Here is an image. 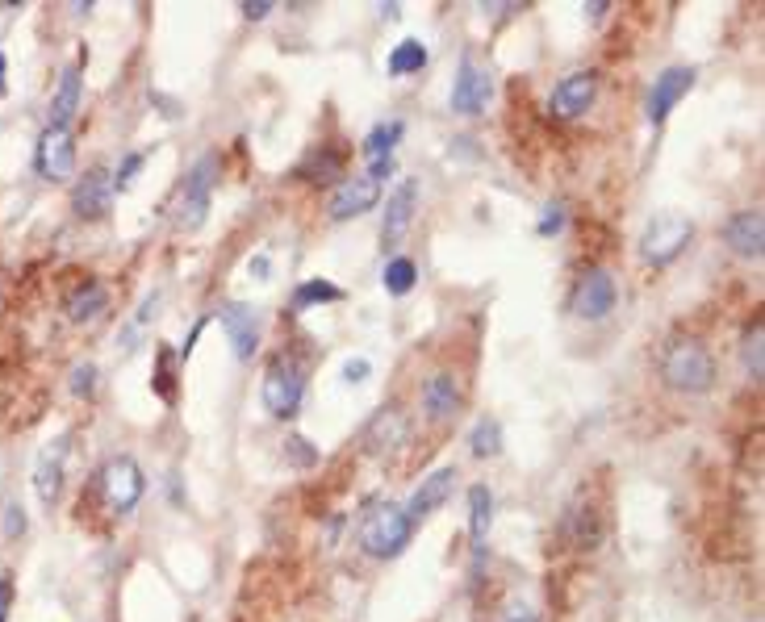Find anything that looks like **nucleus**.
Instances as JSON below:
<instances>
[{
    "instance_id": "36",
    "label": "nucleus",
    "mask_w": 765,
    "mask_h": 622,
    "mask_svg": "<svg viewBox=\"0 0 765 622\" xmlns=\"http://www.w3.org/2000/svg\"><path fill=\"white\" fill-rule=\"evenodd\" d=\"M138 163H143V155H130V159L122 163V176H118V188H126V184L134 180V172H138Z\"/></svg>"
},
{
    "instance_id": "18",
    "label": "nucleus",
    "mask_w": 765,
    "mask_h": 622,
    "mask_svg": "<svg viewBox=\"0 0 765 622\" xmlns=\"http://www.w3.org/2000/svg\"><path fill=\"white\" fill-rule=\"evenodd\" d=\"M728 238V247L736 255H745V259H761V243H765V218H761V209H749V213H736V218L728 222L724 230Z\"/></svg>"
},
{
    "instance_id": "6",
    "label": "nucleus",
    "mask_w": 765,
    "mask_h": 622,
    "mask_svg": "<svg viewBox=\"0 0 765 622\" xmlns=\"http://www.w3.org/2000/svg\"><path fill=\"white\" fill-rule=\"evenodd\" d=\"M301 393H306V376L293 360H276L264 376V405L268 414L276 418H293L297 405H301Z\"/></svg>"
},
{
    "instance_id": "13",
    "label": "nucleus",
    "mask_w": 765,
    "mask_h": 622,
    "mask_svg": "<svg viewBox=\"0 0 765 622\" xmlns=\"http://www.w3.org/2000/svg\"><path fill=\"white\" fill-rule=\"evenodd\" d=\"M690 88H694V67H669V71H661L653 92H648V122H665L669 109H674Z\"/></svg>"
},
{
    "instance_id": "26",
    "label": "nucleus",
    "mask_w": 765,
    "mask_h": 622,
    "mask_svg": "<svg viewBox=\"0 0 765 622\" xmlns=\"http://www.w3.org/2000/svg\"><path fill=\"white\" fill-rule=\"evenodd\" d=\"M398 138H402V122H385V126H377L373 134H368L364 155L377 159V163H389V151L398 147Z\"/></svg>"
},
{
    "instance_id": "3",
    "label": "nucleus",
    "mask_w": 765,
    "mask_h": 622,
    "mask_svg": "<svg viewBox=\"0 0 765 622\" xmlns=\"http://www.w3.org/2000/svg\"><path fill=\"white\" fill-rule=\"evenodd\" d=\"M214 180H218V159L205 155L189 176H184V188L176 197V226L184 234H193L205 226V213H210V193H214Z\"/></svg>"
},
{
    "instance_id": "21",
    "label": "nucleus",
    "mask_w": 765,
    "mask_h": 622,
    "mask_svg": "<svg viewBox=\"0 0 765 622\" xmlns=\"http://www.w3.org/2000/svg\"><path fill=\"white\" fill-rule=\"evenodd\" d=\"M76 109H80V67H67L59 88H55V101H51V126L67 130V122L76 117Z\"/></svg>"
},
{
    "instance_id": "2",
    "label": "nucleus",
    "mask_w": 765,
    "mask_h": 622,
    "mask_svg": "<svg viewBox=\"0 0 765 622\" xmlns=\"http://www.w3.org/2000/svg\"><path fill=\"white\" fill-rule=\"evenodd\" d=\"M661 376L674 385L678 393H707L711 380H715V360L707 355L703 343H690V339H678L674 347L665 351L661 360Z\"/></svg>"
},
{
    "instance_id": "14",
    "label": "nucleus",
    "mask_w": 765,
    "mask_h": 622,
    "mask_svg": "<svg viewBox=\"0 0 765 622\" xmlns=\"http://www.w3.org/2000/svg\"><path fill=\"white\" fill-rule=\"evenodd\" d=\"M222 330L230 334V347H235L239 360H251L255 347H260V318H255V309L251 305H226Z\"/></svg>"
},
{
    "instance_id": "28",
    "label": "nucleus",
    "mask_w": 765,
    "mask_h": 622,
    "mask_svg": "<svg viewBox=\"0 0 765 622\" xmlns=\"http://www.w3.org/2000/svg\"><path fill=\"white\" fill-rule=\"evenodd\" d=\"M343 293L335 289V284H327V280H306V284H301V289H297V297H293V305L297 309H306V305H322V301H339Z\"/></svg>"
},
{
    "instance_id": "22",
    "label": "nucleus",
    "mask_w": 765,
    "mask_h": 622,
    "mask_svg": "<svg viewBox=\"0 0 765 622\" xmlns=\"http://www.w3.org/2000/svg\"><path fill=\"white\" fill-rule=\"evenodd\" d=\"M490 522H494V493L485 489V485H473L469 489V531H473V547H477V552L485 547Z\"/></svg>"
},
{
    "instance_id": "19",
    "label": "nucleus",
    "mask_w": 765,
    "mask_h": 622,
    "mask_svg": "<svg viewBox=\"0 0 765 622\" xmlns=\"http://www.w3.org/2000/svg\"><path fill=\"white\" fill-rule=\"evenodd\" d=\"M423 410L431 422H448L456 418L460 410V385H456V376L452 372H435L427 380V389H423Z\"/></svg>"
},
{
    "instance_id": "38",
    "label": "nucleus",
    "mask_w": 765,
    "mask_h": 622,
    "mask_svg": "<svg viewBox=\"0 0 765 622\" xmlns=\"http://www.w3.org/2000/svg\"><path fill=\"white\" fill-rule=\"evenodd\" d=\"M556 226H561V213H556V209H552V213H548V218L540 222V234H548V230H556Z\"/></svg>"
},
{
    "instance_id": "4",
    "label": "nucleus",
    "mask_w": 765,
    "mask_h": 622,
    "mask_svg": "<svg viewBox=\"0 0 765 622\" xmlns=\"http://www.w3.org/2000/svg\"><path fill=\"white\" fill-rule=\"evenodd\" d=\"M143 468H138L130 456H113L105 468H101V493H105V506L113 514H130L143 497Z\"/></svg>"
},
{
    "instance_id": "29",
    "label": "nucleus",
    "mask_w": 765,
    "mask_h": 622,
    "mask_svg": "<svg viewBox=\"0 0 765 622\" xmlns=\"http://www.w3.org/2000/svg\"><path fill=\"white\" fill-rule=\"evenodd\" d=\"M285 451H289V460H293L297 468H306V464H318V447H310V439H301V435H289Z\"/></svg>"
},
{
    "instance_id": "17",
    "label": "nucleus",
    "mask_w": 765,
    "mask_h": 622,
    "mask_svg": "<svg viewBox=\"0 0 765 622\" xmlns=\"http://www.w3.org/2000/svg\"><path fill=\"white\" fill-rule=\"evenodd\" d=\"M63 456H67V443L55 439L51 447H42V456L34 464V493L42 506H55V497L63 489Z\"/></svg>"
},
{
    "instance_id": "34",
    "label": "nucleus",
    "mask_w": 765,
    "mask_h": 622,
    "mask_svg": "<svg viewBox=\"0 0 765 622\" xmlns=\"http://www.w3.org/2000/svg\"><path fill=\"white\" fill-rule=\"evenodd\" d=\"M9 606H13V581L0 577V622H9Z\"/></svg>"
},
{
    "instance_id": "31",
    "label": "nucleus",
    "mask_w": 765,
    "mask_h": 622,
    "mask_svg": "<svg viewBox=\"0 0 765 622\" xmlns=\"http://www.w3.org/2000/svg\"><path fill=\"white\" fill-rule=\"evenodd\" d=\"M272 9H276L272 0H247V5H243V17H247V21H264Z\"/></svg>"
},
{
    "instance_id": "15",
    "label": "nucleus",
    "mask_w": 765,
    "mask_h": 622,
    "mask_svg": "<svg viewBox=\"0 0 765 622\" xmlns=\"http://www.w3.org/2000/svg\"><path fill=\"white\" fill-rule=\"evenodd\" d=\"M452 489H456V468H435L427 481L414 489V497H410V510H406V518L410 522H419V518H427L431 510H439L444 501L452 497Z\"/></svg>"
},
{
    "instance_id": "39",
    "label": "nucleus",
    "mask_w": 765,
    "mask_h": 622,
    "mask_svg": "<svg viewBox=\"0 0 765 622\" xmlns=\"http://www.w3.org/2000/svg\"><path fill=\"white\" fill-rule=\"evenodd\" d=\"M0 88H5V55H0Z\"/></svg>"
},
{
    "instance_id": "33",
    "label": "nucleus",
    "mask_w": 765,
    "mask_h": 622,
    "mask_svg": "<svg viewBox=\"0 0 765 622\" xmlns=\"http://www.w3.org/2000/svg\"><path fill=\"white\" fill-rule=\"evenodd\" d=\"M92 376H97V372H92V364H84V368H76V372H72V389L88 397V393H92Z\"/></svg>"
},
{
    "instance_id": "12",
    "label": "nucleus",
    "mask_w": 765,
    "mask_h": 622,
    "mask_svg": "<svg viewBox=\"0 0 765 622\" xmlns=\"http://www.w3.org/2000/svg\"><path fill=\"white\" fill-rule=\"evenodd\" d=\"M490 92H494L490 71L477 67L473 59L460 63V76H456V84H452V109H456V113H469V117L481 113L485 101H490Z\"/></svg>"
},
{
    "instance_id": "8",
    "label": "nucleus",
    "mask_w": 765,
    "mask_h": 622,
    "mask_svg": "<svg viewBox=\"0 0 765 622\" xmlns=\"http://www.w3.org/2000/svg\"><path fill=\"white\" fill-rule=\"evenodd\" d=\"M611 309H615V276L611 272L594 268L577 280V289H573V314L577 318L598 322V318H607Z\"/></svg>"
},
{
    "instance_id": "20",
    "label": "nucleus",
    "mask_w": 765,
    "mask_h": 622,
    "mask_svg": "<svg viewBox=\"0 0 765 622\" xmlns=\"http://www.w3.org/2000/svg\"><path fill=\"white\" fill-rule=\"evenodd\" d=\"M410 218H414V184H398L393 188V197L385 201V226H381V238L385 247H398L406 230H410Z\"/></svg>"
},
{
    "instance_id": "5",
    "label": "nucleus",
    "mask_w": 765,
    "mask_h": 622,
    "mask_svg": "<svg viewBox=\"0 0 765 622\" xmlns=\"http://www.w3.org/2000/svg\"><path fill=\"white\" fill-rule=\"evenodd\" d=\"M690 218H682V213H661V218H653V226L644 230V259L648 263H669V259H678L690 243Z\"/></svg>"
},
{
    "instance_id": "35",
    "label": "nucleus",
    "mask_w": 765,
    "mask_h": 622,
    "mask_svg": "<svg viewBox=\"0 0 765 622\" xmlns=\"http://www.w3.org/2000/svg\"><path fill=\"white\" fill-rule=\"evenodd\" d=\"M343 376L352 380V385H360V380L368 376V360H347V368H343Z\"/></svg>"
},
{
    "instance_id": "30",
    "label": "nucleus",
    "mask_w": 765,
    "mask_h": 622,
    "mask_svg": "<svg viewBox=\"0 0 765 622\" xmlns=\"http://www.w3.org/2000/svg\"><path fill=\"white\" fill-rule=\"evenodd\" d=\"M745 372L753 380H761V330H753L745 339Z\"/></svg>"
},
{
    "instance_id": "37",
    "label": "nucleus",
    "mask_w": 765,
    "mask_h": 622,
    "mask_svg": "<svg viewBox=\"0 0 765 622\" xmlns=\"http://www.w3.org/2000/svg\"><path fill=\"white\" fill-rule=\"evenodd\" d=\"M510 622H536L531 606H510Z\"/></svg>"
},
{
    "instance_id": "27",
    "label": "nucleus",
    "mask_w": 765,
    "mask_h": 622,
    "mask_svg": "<svg viewBox=\"0 0 765 622\" xmlns=\"http://www.w3.org/2000/svg\"><path fill=\"white\" fill-rule=\"evenodd\" d=\"M385 289H389L393 297H406V293L414 289V263H410L406 255H398V259L385 263Z\"/></svg>"
},
{
    "instance_id": "7",
    "label": "nucleus",
    "mask_w": 765,
    "mask_h": 622,
    "mask_svg": "<svg viewBox=\"0 0 765 622\" xmlns=\"http://www.w3.org/2000/svg\"><path fill=\"white\" fill-rule=\"evenodd\" d=\"M76 172V142H72V130L63 126H46V134L38 138V176L46 180H72Z\"/></svg>"
},
{
    "instance_id": "9",
    "label": "nucleus",
    "mask_w": 765,
    "mask_h": 622,
    "mask_svg": "<svg viewBox=\"0 0 765 622\" xmlns=\"http://www.w3.org/2000/svg\"><path fill=\"white\" fill-rule=\"evenodd\" d=\"M598 97V76L594 71H569V76L552 88V101L548 109L556 117H582Z\"/></svg>"
},
{
    "instance_id": "11",
    "label": "nucleus",
    "mask_w": 765,
    "mask_h": 622,
    "mask_svg": "<svg viewBox=\"0 0 765 622\" xmlns=\"http://www.w3.org/2000/svg\"><path fill=\"white\" fill-rule=\"evenodd\" d=\"M565 539L577 547V552H594L602 543V518L594 510V501L586 493H577L565 510Z\"/></svg>"
},
{
    "instance_id": "10",
    "label": "nucleus",
    "mask_w": 765,
    "mask_h": 622,
    "mask_svg": "<svg viewBox=\"0 0 765 622\" xmlns=\"http://www.w3.org/2000/svg\"><path fill=\"white\" fill-rule=\"evenodd\" d=\"M377 197H381V180H373V176H347L335 188V197H331V218L335 222L360 218V213H368V209L377 205Z\"/></svg>"
},
{
    "instance_id": "23",
    "label": "nucleus",
    "mask_w": 765,
    "mask_h": 622,
    "mask_svg": "<svg viewBox=\"0 0 765 622\" xmlns=\"http://www.w3.org/2000/svg\"><path fill=\"white\" fill-rule=\"evenodd\" d=\"M105 305H109V293L101 284H84V289H76L72 301H67V314H72V322H92V318H101Z\"/></svg>"
},
{
    "instance_id": "25",
    "label": "nucleus",
    "mask_w": 765,
    "mask_h": 622,
    "mask_svg": "<svg viewBox=\"0 0 765 622\" xmlns=\"http://www.w3.org/2000/svg\"><path fill=\"white\" fill-rule=\"evenodd\" d=\"M469 443H473V456H481V460H494L498 451H502V426H498L494 418H481V422L473 426Z\"/></svg>"
},
{
    "instance_id": "24",
    "label": "nucleus",
    "mask_w": 765,
    "mask_h": 622,
    "mask_svg": "<svg viewBox=\"0 0 765 622\" xmlns=\"http://www.w3.org/2000/svg\"><path fill=\"white\" fill-rule=\"evenodd\" d=\"M427 67V46L419 38H402L389 55V76H410V71Z\"/></svg>"
},
{
    "instance_id": "1",
    "label": "nucleus",
    "mask_w": 765,
    "mask_h": 622,
    "mask_svg": "<svg viewBox=\"0 0 765 622\" xmlns=\"http://www.w3.org/2000/svg\"><path fill=\"white\" fill-rule=\"evenodd\" d=\"M410 531H414V522L406 518L402 506H373L364 514L360 522V543H364V552L368 556H377V560H393L402 552V547L410 543Z\"/></svg>"
},
{
    "instance_id": "16",
    "label": "nucleus",
    "mask_w": 765,
    "mask_h": 622,
    "mask_svg": "<svg viewBox=\"0 0 765 622\" xmlns=\"http://www.w3.org/2000/svg\"><path fill=\"white\" fill-rule=\"evenodd\" d=\"M109 197H113V180H109V172L105 167H92V172L76 184V197H72V205H76V218H105V209H109Z\"/></svg>"
},
{
    "instance_id": "32",
    "label": "nucleus",
    "mask_w": 765,
    "mask_h": 622,
    "mask_svg": "<svg viewBox=\"0 0 765 622\" xmlns=\"http://www.w3.org/2000/svg\"><path fill=\"white\" fill-rule=\"evenodd\" d=\"M21 531H26V514H21V506L13 501L9 514H5V535H21Z\"/></svg>"
}]
</instances>
